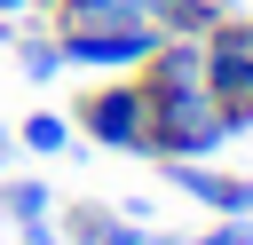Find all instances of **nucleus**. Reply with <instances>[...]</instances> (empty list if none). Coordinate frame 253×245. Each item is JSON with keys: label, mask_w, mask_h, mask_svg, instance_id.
<instances>
[{"label": "nucleus", "mask_w": 253, "mask_h": 245, "mask_svg": "<svg viewBox=\"0 0 253 245\" xmlns=\"http://www.w3.org/2000/svg\"><path fill=\"white\" fill-rule=\"evenodd\" d=\"M229 142V119L206 87H150V150L142 158H206Z\"/></svg>", "instance_id": "1"}, {"label": "nucleus", "mask_w": 253, "mask_h": 245, "mask_svg": "<svg viewBox=\"0 0 253 245\" xmlns=\"http://www.w3.org/2000/svg\"><path fill=\"white\" fill-rule=\"evenodd\" d=\"M71 119H79V134L103 142V150H150V87H142V71H119V79L87 87V103H79Z\"/></svg>", "instance_id": "2"}, {"label": "nucleus", "mask_w": 253, "mask_h": 245, "mask_svg": "<svg viewBox=\"0 0 253 245\" xmlns=\"http://www.w3.org/2000/svg\"><path fill=\"white\" fill-rule=\"evenodd\" d=\"M206 95L221 103L229 134L253 126V24H245V16H221V24L206 32Z\"/></svg>", "instance_id": "3"}, {"label": "nucleus", "mask_w": 253, "mask_h": 245, "mask_svg": "<svg viewBox=\"0 0 253 245\" xmlns=\"http://www.w3.org/2000/svg\"><path fill=\"white\" fill-rule=\"evenodd\" d=\"M55 47L79 71H142V55L158 47V24L150 16L142 24H87V32H55Z\"/></svg>", "instance_id": "4"}, {"label": "nucleus", "mask_w": 253, "mask_h": 245, "mask_svg": "<svg viewBox=\"0 0 253 245\" xmlns=\"http://www.w3.org/2000/svg\"><path fill=\"white\" fill-rule=\"evenodd\" d=\"M174 166V182L198 198V205H213V213H253V174H221V166H206V158H166Z\"/></svg>", "instance_id": "5"}, {"label": "nucleus", "mask_w": 253, "mask_h": 245, "mask_svg": "<svg viewBox=\"0 0 253 245\" xmlns=\"http://www.w3.org/2000/svg\"><path fill=\"white\" fill-rule=\"evenodd\" d=\"M16 142H24L32 158H55V150L71 142V119H63V111H32V119L16 126Z\"/></svg>", "instance_id": "6"}, {"label": "nucleus", "mask_w": 253, "mask_h": 245, "mask_svg": "<svg viewBox=\"0 0 253 245\" xmlns=\"http://www.w3.org/2000/svg\"><path fill=\"white\" fill-rule=\"evenodd\" d=\"M0 213L8 221H40L47 213V182H0Z\"/></svg>", "instance_id": "7"}, {"label": "nucleus", "mask_w": 253, "mask_h": 245, "mask_svg": "<svg viewBox=\"0 0 253 245\" xmlns=\"http://www.w3.org/2000/svg\"><path fill=\"white\" fill-rule=\"evenodd\" d=\"M63 71V47L55 40H24V79H55Z\"/></svg>", "instance_id": "8"}, {"label": "nucleus", "mask_w": 253, "mask_h": 245, "mask_svg": "<svg viewBox=\"0 0 253 245\" xmlns=\"http://www.w3.org/2000/svg\"><path fill=\"white\" fill-rule=\"evenodd\" d=\"M190 245H253V213H221L206 237H190Z\"/></svg>", "instance_id": "9"}, {"label": "nucleus", "mask_w": 253, "mask_h": 245, "mask_svg": "<svg viewBox=\"0 0 253 245\" xmlns=\"http://www.w3.org/2000/svg\"><path fill=\"white\" fill-rule=\"evenodd\" d=\"M95 245H150V237H142V229H134V221H119V213H111V221H103V229H95Z\"/></svg>", "instance_id": "10"}, {"label": "nucleus", "mask_w": 253, "mask_h": 245, "mask_svg": "<svg viewBox=\"0 0 253 245\" xmlns=\"http://www.w3.org/2000/svg\"><path fill=\"white\" fill-rule=\"evenodd\" d=\"M16 245H63V237H55L47 213H40V221H16Z\"/></svg>", "instance_id": "11"}, {"label": "nucleus", "mask_w": 253, "mask_h": 245, "mask_svg": "<svg viewBox=\"0 0 253 245\" xmlns=\"http://www.w3.org/2000/svg\"><path fill=\"white\" fill-rule=\"evenodd\" d=\"M24 8H40V0H0V24H8V16H24Z\"/></svg>", "instance_id": "12"}, {"label": "nucleus", "mask_w": 253, "mask_h": 245, "mask_svg": "<svg viewBox=\"0 0 253 245\" xmlns=\"http://www.w3.org/2000/svg\"><path fill=\"white\" fill-rule=\"evenodd\" d=\"M8 150H16V134H8V126H0V158H8Z\"/></svg>", "instance_id": "13"}, {"label": "nucleus", "mask_w": 253, "mask_h": 245, "mask_svg": "<svg viewBox=\"0 0 253 245\" xmlns=\"http://www.w3.org/2000/svg\"><path fill=\"white\" fill-rule=\"evenodd\" d=\"M142 8H150V24H158V8H166V0H142Z\"/></svg>", "instance_id": "14"}]
</instances>
